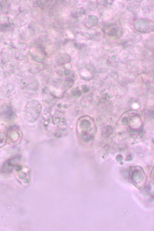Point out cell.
Segmentation results:
<instances>
[{"instance_id":"52a82bcc","label":"cell","mask_w":154,"mask_h":231,"mask_svg":"<svg viewBox=\"0 0 154 231\" xmlns=\"http://www.w3.org/2000/svg\"><path fill=\"white\" fill-rule=\"evenodd\" d=\"M6 141V136L4 132L0 129V147H3L5 144Z\"/></svg>"},{"instance_id":"ba28073f","label":"cell","mask_w":154,"mask_h":231,"mask_svg":"<svg viewBox=\"0 0 154 231\" xmlns=\"http://www.w3.org/2000/svg\"><path fill=\"white\" fill-rule=\"evenodd\" d=\"M73 81L71 79L68 78L66 79L63 82V86L66 89L70 88L72 86Z\"/></svg>"},{"instance_id":"8992f818","label":"cell","mask_w":154,"mask_h":231,"mask_svg":"<svg viewBox=\"0 0 154 231\" xmlns=\"http://www.w3.org/2000/svg\"><path fill=\"white\" fill-rule=\"evenodd\" d=\"M105 31L109 35L111 36H116L119 35V33L120 31L118 27L114 24H112L107 26L105 29Z\"/></svg>"},{"instance_id":"5b68a950","label":"cell","mask_w":154,"mask_h":231,"mask_svg":"<svg viewBox=\"0 0 154 231\" xmlns=\"http://www.w3.org/2000/svg\"><path fill=\"white\" fill-rule=\"evenodd\" d=\"M13 111L12 108L9 105L4 106L1 111V116L5 119H10L13 116Z\"/></svg>"},{"instance_id":"3957f363","label":"cell","mask_w":154,"mask_h":231,"mask_svg":"<svg viewBox=\"0 0 154 231\" xmlns=\"http://www.w3.org/2000/svg\"><path fill=\"white\" fill-rule=\"evenodd\" d=\"M42 105L37 100H32L28 102L25 106L24 115L26 119L33 122L38 118L42 110Z\"/></svg>"},{"instance_id":"7a4b0ae2","label":"cell","mask_w":154,"mask_h":231,"mask_svg":"<svg viewBox=\"0 0 154 231\" xmlns=\"http://www.w3.org/2000/svg\"><path fill=\"white\" fill-rule=\"evenodd\" d=\"M76 131L82 141L86 142L90 140L94 132V125L92 119L87 116L79 118L76 124Z\"/></svg>"},{"instance_id":"277c9868","label":"cell","mask_w":154,"mask_h":231,"mask_svg":"<svg viewBox=\"0 0 154 231\" xmlns=\"http://www.w3.org/2000/svg\"><path fill=\"white\" fill-rule=\"evenodd\" d=\"M22 137V133L19 128L16 126H13L7 131L6 141L10 145H17L20 142Z\"/></svg>"},{"instance_id":"6da1fadb","label":"cell","mask_w":154,"mask_h":231,"mask_svg":"<svg viewBox=\"0 0 154 231\" xmlns=\"http://www.w3.org/2000/svg\"><path fill=\"white\" fill-rule=\"evenodd\" d=\"M42 121L47 131L55 137H61L67 132L66 119L62 114L59 112L45 113L42 116Z\"/></svg>"}]
</instances>
